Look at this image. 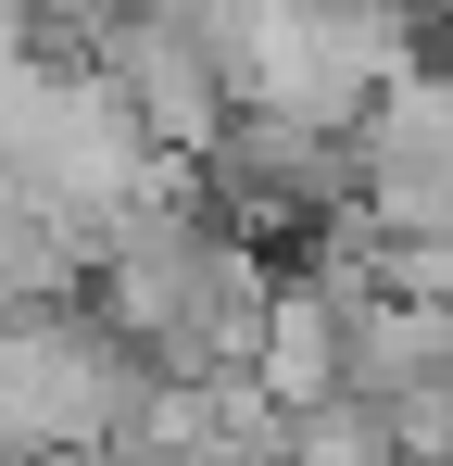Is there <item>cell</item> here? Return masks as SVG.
<instances>
[{
    "label": "cell",
    "mask_w": 453,
    "mask_h": 466,
    "mask_svg": "<svg viewBox=\"0 0 453 466\" xmlns=\"http://www.w3.org/2000/svg\"><path fill=\"white\" fill-rule=\"evenodd\" d=\"M139 390H151V366L88 315V290L76 303H25L13 340H0V429L25 454H101Z\"/></svg>",
    "instance_id": "obj_1"
},
{
    "label": "cell",
    "mask_w": 453,
    "mask_h": 466,
    "mask_svg": "<svg viewBox=\"0 0 453 466\" xmlns=\"http://www.w3.org/2000/svg\"><path fill=\"white\" fill-rule=\"evenodd\" d=\"M88 64L126 88V114L151 127V152H176V164H202V152L226 139V114H239V88H226L215 38H202V25H164V13H126Z\"/></svg>",
    "instance_id": "obj_2"
}]
</instances>
